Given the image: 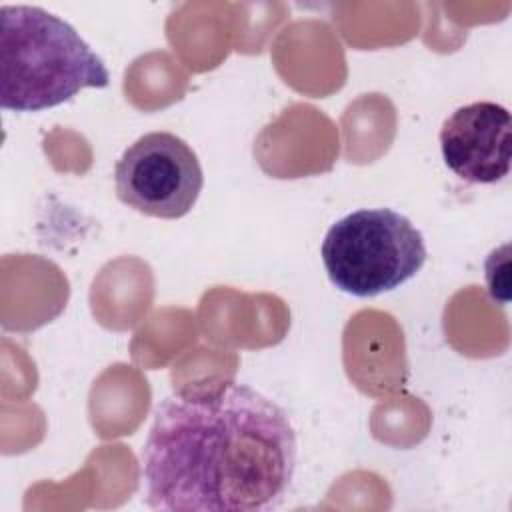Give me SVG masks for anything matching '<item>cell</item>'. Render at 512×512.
Here are the masks:
<instances>
[{
    "instance_id": "obj_3",
    "label": "cell",
    "mask_w": 512,
    "mask_h": 512,
    "mask_svg": "<svg viewBox=\"0 0 512 512\" xmlns=\"http://www.w3.org/2000/svg\"><path fill=\"white\" fill-rule=\"evenodd\" d=\"M320 256L338 290L370 298L414 278L428 252L422 232L404 214L360 208L328 228Z\"/></svg>"
},
{
    "instance_id": "obj_4",
    "label": "cell",
    "mask_w": 512,
    "mask_h": 512,
    "mask_svg": "<svg viewBox=\"0 0 512 512\" xmlns=\"http://www.w3.org/2000/svg\"><path fill=\"white\" fill-rule=\"evenodd\" d=\"M204 186L192 146L172 132H148L114 166L116 196L128 208L164 220L186 216Z\"/></svg>"
},
{
    "instance_id": "obj_1",
    "label": "cell",
    "mask_w": 512,
    "mask_h": 512,
    "mask_svg": "<svg viewBox=\"0 0 512 512\" xmlns=\"http://www.w3.org/2000/svg\"><path fill=\"white\" fill-rule=\"evenodd\" d=\"M296 430L262 392L228 382L164 398L142 446L146 504L160 512H268L296 472Z\"/></svg>"
},
{
    "instance_id": "obj_2",
    "label": "cell",
    "mask_w": 512,
    "mask_h": 512,
    "mask_svg": "<svg viewBox=\"0 0 512 512\" xmlns=\"http://www.w3.org/2000/svg\"><path fill=\"white\" fill-rule=\"evenodd\" d=\"M104 60L66 20L26 4L0 8V106L38 112L84 88H106Z\"/></svg>"
},
{
    "instance_id": "obj_5",
    "label": "cell",
    "mask_w": 512,
    "mask_h": 512,
    "mask_svg": "<svg viewBox=\"0 0 512 512\" xmlns=\"http://www.w3.org/2000/svg\"><path fill=\"white\" fill-rule=\"evenodd\" d=\"M446 166L472 184H496L510 172L512 116L496 102H472L454 110L440 128Z\"/></svg>"
}]
</instances>
